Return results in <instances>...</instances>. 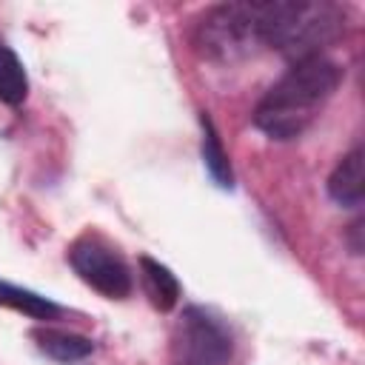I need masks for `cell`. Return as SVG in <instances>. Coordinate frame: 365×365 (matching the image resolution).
Returning a JSON list of instances; mask_svg holds the SVG:
<instances>
[{
    "label": "cell",
    "instance_id": "52a82bcc",
    "mask_svg": "<svg viewBox=\"0 0 365 365\" xmlns=\"http://www.w3.org/2000/svg\"><path fill=\"white\" fill-rule=\"evenodd\" d=\"M31 339L54 362H80V359L94 354V342L88 336L71 334V331H60V328H34Z\"/></svg>",
    "mask_w": 365,
    "mask_h": 365
},
{
    "label": "cell",
    "instance_id": "7a4b0ae2",
    "mask_svg": "<svg viewBox=\"0 0 365 365\" xmlns=\"http://www.w3.org/2000/svg\"><path fill=\"white\" fill-rule=\"evenodd\" d=\"M345 31V9L328 0L259 3V40L291 63L322 57Z\"/></svg>",
    "mask_w": 365,
    "mask_h": 365
},
{
    "label": "cell",
    "instance_id": "3957f363",
    "mask_svg": "<svg viewBox=\"0 0 365 365\" xmlns=\"http://www.w3.org/2000/svg\"><path fill=\"white\" fill-rule=\"evenodd\" d=\"M262 46L259 3H220L211 6L194 26V48L217 63L248 57Z\"/></svg>",
    "mask_w": 365,
    "mask_h": 365
},
{
    "label": "cell",
    "instance_id": "6da1fadb",
    "mask_svg": "<svg viewBox=\"0 0 365 365\" xmlns=\"http://www.w3.org/2000/svg\"><path fill=\"white\" fill-rule=\"evenodd\" d=\"M339 83L342 68L325 54L291 63V68L257 103L254 125L271 140H297L334 97Z\"/></svg>",
    "mask_w": 365,
    "mask_h": 365
},
{
    "label": "cell",
    "instance_id": "277c9868",
    "mask_svg": "<svg viewBox=\"0 0 365 365\" xmlns=\"http://www.w3.org/2000/svg\"><path fill=\"white\" fill-rule=\"evenodd\" d=\"M234 356V334L228 322L205 308L188 305L171 328L174 365H228Z\"/></svg>",
    "mask_w": 365,
    "mask_h": 365
},
{
    "label": "cell",
    "instance_id": "30bf717a",
    "mask_svg": "<svg viewBox=\"0 0 365 365\" xmlns=\"http://www.w3.org/2000/svg\"><path fill=\"white\" fill-rule=\"evenodd\" d=\"M0 305L3 308H11L17 314H26L31 319H40V322H48V319H57L60 317V305L31 288H23V285H11L6 279H0Z\"/></svg>",
    "mask_w": 365,
    "mask_h": 365
},
{
    "label": "cell",
    "instance_id": "5b68a950",
    "mask_svg": "<svg viewBox=\"0 0 365 365\" xmlns=\"http://www.w3.org/2000/svg\"><path fill=\"white\" fill-rule=\"evenodd\" d=\"M68 262H71L74 274L88 288H94L97 294H103L108 299H123L134 288V279H131V271H128L125 259L100 234L77 237L68 245Z\"/></svg>",
    "mask_w": 365,
    "mask_h": 365
},
{
    "label": "cell",
    "instance_id": "ba28073f",
    "mask_svg": "<svg viewBox=\"0 0 365 365\" xmlns=\"http://www.w3.org/2000/svg\"><path fill=\"white\" fill-rule=\"evenodd\" d=\"M140 279H143V291L148 297V302L157 311H171L180 299V282L171 274L168 265L151 259V257H140Z\"/></svg>",
    "mask_w": 365,
    "mask_h": 365
},
{
    "label": "cell",
    "instance_id": "8992f818",
    "mask_svg": "<svg viewBox=\"0 0 365 365\" xmlns=\"http://www.w3.org/2000/svg\"><path fill=\"white\" fill-rule=\"evenodd\" d=\"M362 145H354L331 171L328 177V194L334 202L345 208H359L365 197V171H362Z\"/></svg>",
    "mask_w": 365,
    "mask_h": 365
},
{
    "label": "cell",
    "instance_id": "8fae6325",
    "mask_svg": "<svg viewBox=\"0 0 365 365\" xmlns=\"http://www.w3.org/2000/svg\"><path fill=\"white\" fill-rule=\"evenodd\" d=\"M29 97V77L20 57L0 43V100L6 106H20Z\"/></svg>",
    "mask_w": 365,
    "mask_h": 365
},
{
    "label": "cell",
    "instance_id": "7c38bea8",
    "mask_svg": "<svg viewBox=\"0 0 365 365\" xmlns=\"http://www.w3.org/2000/svg\"><path fill=\"white\" fill-rule=\"evenodd\" d=\"M359 225H362V222H354V225H351V231H354V234H359ZM359 251H362V248H359V242L354 240V254H359Z\"/></svg>",
    "mask_w": 365,
    "mask_h": 365
},
{
    "label": "cell",
    "instance_id": "9c48e42d",
    "mask_svg": "<svg viewBox=\"0 0 365 365\" xmlns=\"http://www.w3.org/2000/svg\"><path fill=\"white\" fill-rule=\"evenodd\" d=\"M200 128H202V140H200V154H202V165L208 171V177L214 180V185L220 188H234V171H231V160L228 151L222 148V140L214 128V120L200 111Z\"/></svg>",
    "mask_w": 365,
    "mask_h": 365
}]
</instances>
